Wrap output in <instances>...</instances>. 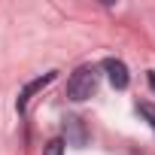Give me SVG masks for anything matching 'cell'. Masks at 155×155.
Wrapping results in <instances>:
<instances>
[{"instance_id":"obj_1","label":"cell","mask_w":155,"mask_h":155,"mask_svg":"<svg viewBox=\"0 0 155 155\" xmlns=\"http://www.w3.org/2000/svg\"><path fill=\"white\" fill-rule=\"evenodd\" d=\"M97 79H101L97 67H79L67 82V97L70 101H88L97 91Z\"/></svg>"},{"instance_id":"obj_2","label":"cell","mask_w":155,"mask_h":155,"mask_svg":"<svg viewBox=\"0 0 155 155\" xmlns=\"http://www.w3.org/2000/svg\"><path fill=\"white\" fill-rule=\"evenodd\" d=\"M104 70H107V76H110V82H113V88H128V82H131V76H128V67L119 61V58H107L104 64H101Z\"/></svg>"},{"instance_id":"obj_3","label":"cell","mask_w":155,"mask_h":155,"mask_svg":"<svg viewBox=\"0 0 155 155\" xmlns=\"http://www.w3.org/2000/svg\"><path fill=\"white\" fill-rule=\"evenodd\" d=\"M49 82H55V70H49L46 76L34 79V82H31V85H28V88L18 94V113H25V110H28V101H31V94H37V91H40V88H46Z\"/></svg>"},{"instance_id":"obj_4","label":"cell","mask_w":155,"mask_h":155,"mask_svg":"<svg viewBox=\"0 0 155 155\" xmlns=\"http://www.w3.org/2000/svg\"><path fill=\"white\" fill-rule=\"evenodd\" d=\"M137 113H140V116H143V119H146V122L152 125V131H155V107L143 101V104H137Z\"/></svg>"},{"instance_id":"obj_5","label":"cell","mask_w":155,"mask_h":155,"mask_svg":"<svg viewBox=\"0 0 155 155\" xmlns=\"http://www.w3.org/2000/svg\"><path fill=\"white\" fill-rule=\"evenodd\" d=\"M43 155H64V140H52V143L43 149Z\"/></svg>"},{"instance_id":"obj_6","label":"cell","mask_w":155,"mask_h":155,"mask_svg":"<svg viewBox=\"0 0 155 155\" xmlns=\"http://www.w3.org/2000/svg\"><path fill=\"white\" fill-rule=\"evenodd\" d=\"M149 85H152V88H155V73H149Z\"/></svg>"}]
</instances>
